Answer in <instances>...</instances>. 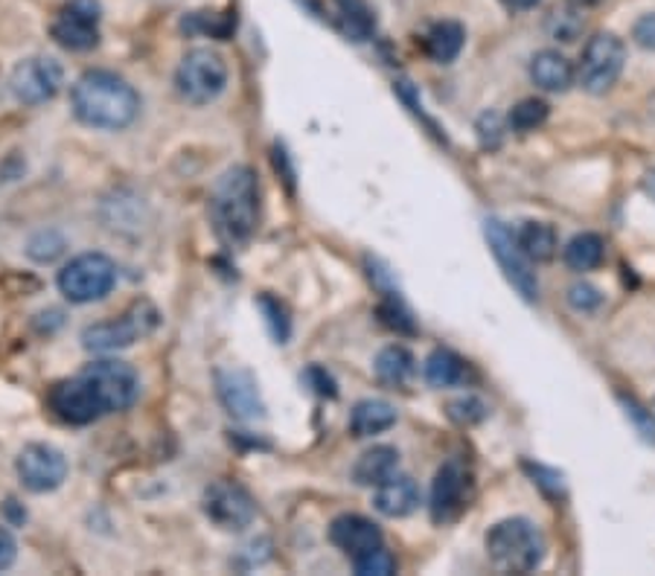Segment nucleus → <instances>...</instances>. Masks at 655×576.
<instances>
[{"mask_svg": "<svg viewBox=\"0 0 655 576\" xmlns=\"http://www.w3.org/2000/svg\"><path fill=\"white\" fill-rule=\"evenodd\" d=\"M71 108L73 117L85 126L120 131L137 120L140 96L117 73L88 71L71 88Z\"/></svg>", "mask_w": 655, "mask_h": 576, "instance_id": "obj_1", "label": "nucleus"}, {"mask_svg": "<svg viewBox=\"0 0 655 576\" xmlns=\"http://www.w3.org/2000/svg\"><path fill=\"white\" fill-rule=\"evenodd\" d=\"M210 218L219 239L228 245H242L260 218V184L251 167H231L219 175L210 192Z\"/></svg>", "mask_w": 655, "mask_h": 576, "instance_id": "obj_2", "label": "nucleus"}, {"mask_svg": "<svg viewBox=\"0 0 655 576\" xmlns=\"http://www.w3.org/2000/svg\"><path fill=\"white\" fill-rule=\"evenodd\" d=\"M545 551L542 530L528 519H504L487 533V556L501 574H530L542 565Z\"/></svg>", "mask_w": 655, "mask_h": 576, "instance_id": "obj_3", "label": "nucleus"}, {"mask_svg": "<svg viewBox=\"0 0 655 576\" xmlns=\"http://www.w3.org/2000/svg\"><path fill=\"white\" fill-rule=\"evenodd\" d=\"M82 384L88 387L91 399L96 402L99 414H117L131 408L140 396V376L131 364L117 359L94 361L80 373Z\"/></svg>", "mask_w": 655, "mask_h": 576, "instance_id": "obj_4", "label": "nucleus"}, {"mask_svg": "<svg viewBox=\"0 0 655 576\" xmlns=\"http://www.w3.org/2000/svg\"><path fill=\"white\" fill-rule=\"evenodd\" d=\"M160 323V312L149 300H137L117 320L94 323L82 332V344L88 352H117L152 335Z\"/></svg>", "mask_w": 655, "mask_h": 576, "instance_id": "obj_5", "label": "nucleus"}, {"mask_svg": "<svg viewBox=\"0 0 655 576\" xmlns=\"http://www.w3.org/2000/svg\"><path fill=\"white\" fill-rule=\"evenodd\" d=\"M56 286L71 303H96L112 295L117 286V265L105 254H80L64 265L56 277Z\"/></svg>", "mask_w": 655, "mask_h": 576, "instance_id": "obj_6", "label": "nucleus"}, {"mask_svg": "<svg viewBox=\"0 0 655 576\" xmlns=\"http://www.w3.org/2000/svg\"><path fill=\"white\" fill-rule=\"evenodd\" d=\"M176 88L192 105H210L228 88V64L216 50H190L176 71Z\"/></svg>", "mask_w": 655, "mask_h": 576, "instance_id": "obj_7", "label": "nucleus"}, {"mask_svg": "<svg viewBox=\"0 0 655 576\" xmlns=\"http://www.w3.org/2000/svg\"><path fill=\"white\" fill-rule=\"evenodd\" d=\"M626 64V44L617 39L615 32H598L589 39L583 50V62L577 71V79L583 85V90L600 96L606 94L624 73Z\"/></svg>", "mask_w": 655, "mask_h": 576, "instance_id": "obj_8", "label": "nucleus"}, {"mask_svg": "<svg viewBox=\"0 0 655 576\" xmlns=\"http://www.w3.org/2000/svg\"><path fill=\"white\" fill-rule=\"evenodd\" d=\"M99 21H103L99 0H67L50 26V35L59 47L85 53L99 44Z\"/></svg>", "mask_w": 655, "mask_h": 576, "instance_id": "obj_9", "label": "nucleus"}, {"mask_svg": "<svg viewBox=\"0 0 655 576\" xmlns=\"http://www.w3.org/2000/svg\"><path fill=\"white\" fill-rule=\"evenodd\" d=\"M64 71L56 58L50 56H30L15 64V71L9 76V88L18 103L24 105H44L62 90Z\"/></svg>", "mask_w": 655, "mask_h": 576, "instance_id": "obj_10", "label": "nucleus"}, {"mask_svg": "<svg viewBox=\"0 0 655 576\" xmlns=\"http://www.w3.org/2000/svg\"><path fill=\"white\" fill-rule=\"evenodd\" d=\"M204 515L222 530H245L256 519V501L233 480H216L204 489Z\"/></svg>", "mask_w": 655, "mask_h": 576, "instance_id": "obj_11", "label": "nucleus"}, {"mask_svg": "<svg viewBox=\"0 0 655 576\" xmlns=\"http://www.w3.org/2000/svg\"><path fill=\"white\" fill-rule=\"evenodd\" d=\"M484 233H487L489 248L496 254L504 277L513 282V288H516L525 300L533 303L536 297H539V282H536V274L530 271V259L521 254L519 245H516V236L510 233V227L504 222H498V218H487Z\"/></svg>", "mask_w": 655, "mask_h": 576, "instance_id": "obj_12", "label": "nucleus"}, {"mask_svg": "<svg viewBox=\"0 0 655 576\" xmlns=\"http://www.w3.org/2000/svg\"><path fill=\"white\" fill-rule=\"evenodd\" d=\"M15 472L30 492H53L67 478V460L56 446L47 442H30L18 455Z\"/></svg>", "mask_w": 655, "mask_h": 576, "instance_id": "obj_13", "label": "nucleus"}, {"mask_svg": "<svg viewBox=\"0 0 655 576\" xmlns=\"http://www.w3.org/2000/svg\"><path fill=\"white\" fill-rule=\"evenodd\" d=\"M216 391L224 408L231 410L236 419H242V423H254V419H263L265 416L263 396H260V391H256V382L249 370H240V367L219 370Z\"/></svg>", "mask_w": 655, "mask_h": 576, "instance_id": "obj_14", "label": "nucleus"}, {"mask_svg": "<svg viewBox=\"0 0 655 576\" xmlns=\"http://www.w3.org/2000/svg\"><path fill=\"white\" fill-rule=\"evenodd\" d=\"M466 487H469V472L461 460H448L437 469L432 487V519L437 524L455 521L464 510Z\"/></svg>", "mask_w": 655, "mask_h": 576, "instance_id": "obj_15", "label": "nucleus"}, {"mask_svg": "<svg viewBox=\"0 0 655 576\" xmlns=\"http://www.w3.org/2000/svg\"><path fill=\"white\" fill-rule=\"evenodd\" d=\"M47 405L53 410L56 419H62L64 425H91L99 419V408H96V402L91 399L88 387L82 384L80 376L64 378L59 382L47 396Z\"/></svg>", "mask_w": 655, "mask_h": 576, "instance_id": "obj_16", "label": "nucleus"}, {"mask_svg": "<svg viewBox=\"0 0 655 576\" xmlns=\"http://www.w3.org/2000/svg\"><path fill=\"white\" fill-rule=\"evenodd\" d=\"M329 538H332V544H336L344 556L356 559L361 553L373 551V547L382 544V530H379V524L365 519V515H352V512H347V515H338V519L329 524Z\"/></svg>", "mask_w": 655, "mask_h": 576, "instance_id": "obj_17", "label": "nucleus"}, {"mask_svg": "<svg viewBox=\"0 0 655 576\" xmlns=\"http://www.w3.org/2000/svg\"><path fill=\"white\" fill-rule=\"evenodd\" d=\"M373 506L388 519H405L420 506V487L411 474L393 472L391 478L373 487Z\"/></svg>", "mask_w": 655, "mask_h": 576, "instance_id": "obj_18", "label": "nucleus"}, {"mask_svg": "<svg viewBox=\"0 0 655 576\" xmlns=\"http://www.w3.org/2000/svg\"><path fill=\"white\" fill-rule=\"evenodd\" d=\"M530 79L536 88L548 90V94H566L574 85L577 71L560 50H539L530 58Z\"/></svg>", "mask_w": 655, "mask_h": 576, "instance_id": "obj_19", "label": "nucleus"}, {"mask_svg": "<svg viewBox=\"0 0 655 576\" xmlns=\"http://www.w3.org/2000/svg\"><path fill=\"white\" fill-rule=\"evenodd\" d=\"M400 469V451L393 446H373L368 451H361L359 460L352 463V480L359 487H379L382 480L391 478Z\"/></svg>", "mask_w": 655, "mask_h": 576, "instance_id": "obj_20", "label": "nucleus"}, {"mask_svg": "<svg viewBox=\"0 0 655 576\" xmlns=\"http://www.w3.org/2000/svg\"><path fill=\"white\" fill-rule=\"evenodd\" d=\"M397 425V408L384 399H361L350 410V431L359 440H368L376 434H384Z\"/></svg>", "mask_w": 655, "mask_h": 576, "instance_id": "obj_21", "label": "nucleus"}, {"mask_svg": "<svg viewBox=\"0 0 655 576\" xmlns=\"http://www.w3.org/2000/svg\"><path fill=\"white\" fill-rule=\"evenodd\" d=\"M466 44V30L457 21H437L432 30L425 32L423 47L425 56L437 64H452Z\"/></svg>", "mask_w": 655, "mask_h": 576, "instance_id": "obj_22", "label": "nucleus"}, {"mask_svg": "<svg viewBox=\"0 0 655 576\" xmlns=\"http://www.w3.org/2000/svg\"><path fill=\"white\" fill-rule=\"evenodd\" d=\"M338 30L350 41H368L376 32V15L368 0H332Z\"/></svg>", "mask_w": 655, "mask_h": 576, "instance_id": "obj_23", "label": "nucleus"}, {"mask_svg": "<svg viewBox=\"0 0 655 576\" xmlns=\"http://www.w3.org/2000/svg\"><path fill=\"white\" fill-rule=\"evenodd\" d=\"M516 245L530 263H551L557 250H560V242H557V231L551 224L545 222H525L516 233Z\"/></svg>", "mask_w": 655, "mask_h": 576, "instance_id": "obj_24", "label": "nucleus"}, {"mask_svg": "<svg viewBox=\"0 0 655 576\" xmlns=\"http://www.w3.org/2000/svg\"><path fill=\"white\" fill-rule=\"evenodd\" d=\"M469 376V367L466 361L452 350H434L429 359H425V382L432 387H461Z\"/></svg>", "mask_w": 655, "mask_h": 576, "instance_id": "obj_25", "label": "nucleus"}, {"mask_svg": "<svg viewBox=\"0 0 655 576\" xmlns=\"http://www.w3.org/2000/svg\"><path fill=\"white\" fill-rule=\"evenodd\" d=\"M414 373L416 361L405 346H384V350L376 355V376H379V382L391 384V387H405V384L414 378Z\"/></svg>", "mask_w": 655, "mask_h": 576, "instance_id": "obj_26", "label": "nucleus"}, {"mask_svg": "<svg viewBox=\"0 0 655 576\" xmlns=\"http://www.w3.org/2000/svg\"><path fill=\"white\" fill-rule=\"evenodd\" d=\"M606 256V242L598 233H577L574 239L562 248V259L571 271H594Z\"/></svg>", "mask_w": 655, "mask_h": 576, "instance_id": "obj_27", "label": "nucleus"}, {"mask_svg": "<svg viewBox=\"0 0 655 576\" xmlns=\"http://www.w3.org/2000/svg\"><path fill=\"white\" fill-rule=\"evenodd\" d=\"M583 26H585L583 9L571 7V3L562 9H553L551 15H548V21H545V30H548V35L557 41H562V44H571V41L580 39Z\"/></svg>", "mask_w": 655, "mask_h": 576, "instance_id": "obj_28", "label": "nucleus"}, {"mask_svg": "<svg viewBox=\"0 0 655 576\" xmlns=\"http://www.w3.org/2000/svg\"><path fill=\"white\" fill-rule=\"evenodd\" d=\"M548 114H551L548 103L530 96V99H521L519 105H513V111L507 114V126L513 131H519V135H528V131H536V128H542L548 122Z\"/></svg>", "mask_w": 655, "mask_h": 576, "instance_id": "obj_29", "label": "nucleus"}, {"mask_svg": "<svg viewBox=\"0 0 655 576\" xmlns=\"http://www.w3.org/2000/svg\"><path fill=\"white\" fill-rule=\"evenodd\" d=\"M350 562L359 576H391L393 570H397V559H393V553L388 551L384 544H379V547H373V551L368 553H361V556H356V559Z\"/></svg>", "mask_w": 655, "mask_h": 576, "instance_id": "obj_30", "label": "nucleus"}, {"mask_svg": "<svg viewBox=\"0 0 655 576\" xmlns=\"http://www.w3.org/2000/svg\"><path fill=\"white\" fill-rule=\"evenodd\" d=\"M184 30L201 32V35H213V39H228L233 30V21L216 12H192L184 18Z\"/></svg>", "mask_w": 655, "mask_h": 576, "instance_id": "obj_31", "label": "nucleus"}, {"mask_svg": "<svg viewBox=\"0 0 655 576\" xmlns=\"http://www.w3.org/2000/svg\"><path fill=\"white\" fill-rule=\"evenodd\" d=\"M62 250H64V239L59 236L56 231H41L30 239V248H27V254H30L35 263H53V259H56Z\"/></svg>", "mask_w": 655, "mask_h": 576, "instance_id": "obj_32", "label": "nucleus"}, {"mask_svg": "<svg viewBox=\"0 0 655 576\" xmlns=\"http://www.w3.org/2000/svg\"><path fill=\"white\" fill-rule=\"evenodd\" d=\"M600 303H603V295H600V288L592 286V282H574V286L568 288V306H571L574 312H598Z\"/></svg>", "mask_w": 655, "mask_h": 576, "instance_id": "obj_33", "label": "nucleus"}, {"mask_svg": "<svg viewBox=\"0 0 655 576\" xmlns=\"http://www.w3.org/2000/svg\"><path fill=\"white\" fill-rule=\"evenodd\" d=\"M475 131H478V140L484 149H498L507 137V128H504V120L496 111L480 114L478 122H475Z\"/></svg>", "mask_w": 655, "mask_h": 576, "instance_id": "obj_34", "label": "nucleus"}, {"mask_svg": "<svg viewBox=\"0 0 655 576\" xmlns=\"http://www.w3.org/2000/svg\"><path fill=\"white\" fill-rule=\"evenodd\" d=\"M448 416H452L457 425H475L487 416V405H484L478 396H464V399L448 402Z\"/></svg>", "mask_w": 655, "mask_h": 576, "instance_id": "obj_35", "label": "nucleus"}, {"mask_svg": "<svg viewBox=\"0 0 655 576\" xmlns=\"http://www.w3.org/2000/svg\"><path fill=\"white\" fill-rule=\"evenodd\" d=\"M260 309L265 312V320H268V327H272L274 338H277V341L283 344V341L288 338V329H292V323H288V314H286V309H283V303H281V300H274V297L263 295V297H260Z\"/></svg>", "mask_w": 655, "mask_h": 576, "instance_id": "obj_36", "label": "nucleus"}, {"mask_svg": "<svg viewBox=\"0 0 655 576\" xmlns=\"http://www.w3.org/2000/svg\"><path fill=\"white\" fill-rule=\"evenodd\" d=\"M621 402H624L626 416H630L632 423H635V428H638L641 437H644L647 442H655V416H653V410L644 408V405L632 399V396H621Z\"/></svg>", "mask_w": 655, "mask_h": 576, "instance_id": "obj_37", "label": "nucleus"}, {"mask_svg": "<svg viewBox=\"0 0 655 576\" xmlns=\"http://www.w3.org/2000/svg\"><path fill=\"white\" fill-rule=\"evenodd\" d=\"M632 39H635V44L644 50H653L655 53V12H649V15H641L638 21H635V26H632Z\"/></svg>", "mask_w": 655, "mask_h": 576, "instance_id": "obj_38", "label": "nucleus"}, {"mask_svg": "<svg viewBox=\"0 0 655 576\" xmlns=\"http://www.w3.org/2000/svg\"><path fill=\"white\" fill-rule=\"evenodd\" d=\"M306 382L313 384V391L320 393V396H329V399H336V396H338L336 382H332V376H329L324 367H309V370H306Z\"/></svg>", "mask_w": 655, "mask_h": 576, "instance_id": "obj_39", "label": "nucleus"}, {"mask_svg": "<svg viewBox=\"0 0 655 576\" xmlns=\"http://www.w3.org/2000/svg\"><path fill=\"white\" fill-rule=\"evenodd\" d=\"M18 559V544L15 538H12V533L9 530L0 527V570L12 568Z\"/></svg>", "mask_w": 655, "mask_h": 576, "instance_id": "obj_40", "label": "nucleus"}, {"mask_svg": "<svg viewBox=\"0 0 655 576\" xmlns=\"http://www.w3.org/2000/svg\"><path fill=\"white\" fill-rule=\"evenodd\" d=\"M542 3V0H501L504 9H510V12H530Z\"/></svg>", "mask_w": 655, "mask_h": 576, "instance_id": "obj_41", "label": "nucleus"}, {"mask_svg": "<svg viewBox=\"0 0 655 576\" xmlns=\"http://www.w3.org/2000/svg\"><path fill=\"white\" fill-rule=\"evenodd\" d=\"M641 186H644V192H647L649 199L655 201V169H653V172H647V175H644V181H641Z\"/></svg>", "mask_w": 655, "mask_h": 576, "instance_id": "obj_42", "label": "nucleus"}, {"mask_svg": "<svg viewBox=\"0 0 655 576\" xmlns=\"http://www.w3.org/2000/svg\"><path fill=\"white\" fill-rule=\"evenodd\" d=\"M297 3H300L304 9H309V12L318 18H320V12H324V9H320V0H297Z\"/></svg>", "mask_w": 655, "mask_h": 576, "instance_id": "obj_43", "label": "nucleus"}, {"mask_svg": "<svg viewBox=\"0 0 655 576\" xmlns=\"http://www.w3.org/2000/svg\"><path fill=\"white\" fill-rule=\"evenodd\" d=\"M568 3H571V7H577V9H589V7H600L603 0H568Z\"/></svg>", "mask_w": 655, "mask_h": 576, "instance_id": "obj_44", "label": "nucleus"}, {"mask_svg": "<svg viewBox=\"0 0 655 576\" xmlns=\"http://www.w3.org/2000/svg\"><path fill=\"white\" fill-rule=\"evenodd\" d=\"M649 114H653V117H655V96H653V103H649Z\"/></svg>", "mask_w": 655, "mask_h": 576, "instance_id": "obj_45", "label": "nucleus"}]
</instances>
